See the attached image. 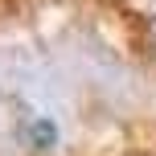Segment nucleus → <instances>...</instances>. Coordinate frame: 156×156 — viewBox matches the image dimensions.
I'll use <instances>...</instances> for the list:
<instances>
[{"label":"nucleus","instance_id":"nucleus-1","mask_svg":"<svg viewBox=\"0 0 156 156\" xmlns=\"http://www.w3.org/2000/svg\"><path fill=\"white\" fill-rule=\"evenodd\" d=\"M29 136H33V144H37V148H49V144L58 140V127H54V119H33V127H29Z\"/></svg>","mask_w":156,"mask_h":156}]
</instances>
